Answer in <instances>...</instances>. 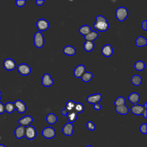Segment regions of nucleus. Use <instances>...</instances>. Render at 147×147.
Listing matches in <instances>:
<instances>
[{
	"mask_svg": "<svg viewBox=\"0 0 147 147\" xmlns=\"http://www.w3.org/2000/svg\"><path fill=\"white\" fill-rule=\"evenodd\" d=\"M93 26L98 31L105 32L109 29V24L104 16L99 15L96 16Z\"/></svg>",
	"mask_w": 147,
	"mask_h": 147,
	"instance_id": "nucleus-1",
	"label": "nucleus"
},
{
	"mask_svg": "<svg viewBox=\"0 0 147 147\" xmlns=\"http://www.w3.org/2000/svg\"><path fill=\"white\" fill-rule=\"evenodd\" d=\"M128 10L125 7H119L115 11V17L119 21H123L128 16Z\"/></svg>",
	"mask_w": 147,
	"mask_h": 147,
	"instance_id": "nucleus-2",
	"label": "nucleus"
},
{
	"mask_svg": "<svg viewBox=\"0 0 147 147\" xmlns=\"http://www.w3.org/2000/svg\"><path fill=\"white\" fill-rule=\"evenodd\" d=\"M33 42L34 46L37 48H41L44 44V37L41 32H37L34 35Z\"/></svg>",
	"mask_w": 147,
	"mask_h": 147,
	"instance_id": "nucleus-3",
	"label": "nucleus"
},
{
	"mask_svg": "<svg viewBox=\"0 0 147 147\" xmlns=\"http://www.w3.org/2000/svg\"><path fill=\"white\" fill-rule=\"evenodd\" d=\"M36 135H37V131L34 126L29 125L25 127L24 137H25L27 139L32 140L36 138Z\"/></svg>",
	"mask_w": 147,
	"mask_h": 147,
	"instance_id": "nucleus-4",
	"label": "nucleus"
},
{
	"mask_svg": "<svg viewBox=\"0 0 147 147\" xmlns=\"http://www.w3.org/2000/svg\"><path fill=\"white\" fill-rule=\"evenodd\" d=\"M56 130L52 127H46L42 131V136L47 139H51L55 137Z\"/></svg>",
	"mask_w": 147,
	"mask_h": 147,
	"instance_id": "nucleus-5",
	"label": "nucleus"
},
{
	"mask_svg": "<svg viewBox=\"0 0 147 147\" xmlns=\"http://www.w3.org/2000/svg\"><path fill=\"white\" fill-rule=\"evenodd\" d=\"M17 70L21 75L24 76H27L31 72V68L30 66L25 63H22L18 65L17 67Z\"/></svg>",
	"mask_w": 147,
	"mask_h": 147,
	"instance_id": "nucleus-6",
	"label": "nucleus"
},
{
	"mask_svg": "<svg viewBox=\"0 0 147 147\" xmlns=\"http://www.w3.org/2000/svg\"><path fill=\"white\" fill-rule=\"evenodd\" d=\"M36 26L39 30V32H42L47 30L49 26V22L44 18L39 19L36 22Z\"/></svg>",
	"mask_w": 147,
	"mask_h": 147,
	"instance_id": "nucleus-7",
	"label": "nucleus"
},
{
	"mask_svg": "<svg viewBox=\"0 0 147 147\" xmlns=\"http://www.w3.org/2000/svg\"><path fill=\"white\" fill-rule=\"evenodd\" d=\"M102 95L99 93L94 94L87 96L86 100L88 103L90 104H96L99 103V102L102 100Z\"/></svg>",
	"mask_w": 147,
	"mask_h": 147,
	"instance_id": "nucleus-8",
	"label": "nucleus"
},
{
	"mask_svg": "<svg viewBox=\"0 0 147 147\" xmlns=\"http://www.w3.org/2000/svg\"><path fill=\"white\" fill-rule=\"evenodd\" d=\"M3 66L6 70L12 71L16 68V63L13 59L7 58L4 60L3 63Z\"/></svg>",
	"mask_w": 147,
	"mask_h": 147,
	"instance_id": "nucleus-9",
	"label": "nucleus"
},
{
	"mask_svg": "<svg viewBox=\"0 0 147 147\" xmlns=\"http://www.w3.org/2000/svg\"><path fill=\"white\" fill-rule=\"evenodd\" d=\"M74 126L72 123L68 122L65 123L62 129L63 133L67 136H71L73 134Z\"/></svg>",
	"mask_w": 147,
	"mask_h": 147,
	"instance_id": "nucleus-10",
	"label": "nucleus"
},
{
	"mask_svg": "<svg viewBox=\"0 0 147 147\" xmlns=\"http://www.w3.org/2000/svg\"><path fill=\"white\" fill-rule=\"evenodd\" d=\"M14 104L15 106V108L16 109L17 111L19 113L22 114V113H24L26 111V106L23 101L18 99L15 101Z\"/></svg>",
	"mask_w": 147,
	"mask_h": 147,
	"instance_id": "nucleus-11",
	"label": "nucleus"
},
{
	"mask_svg": "<svg viewBox=\"0 0 147 147\" xmlns=\"http://www.w3.org/2000/svg\"><path fill=\"white\" fill-rule=\"evenodd\" d=\"M42 84L45 87H50L53 84V80L49 74H45L41 79Z\"/></svg>",
	"mask_w": 147,
	"mask_h": 147,
	"instance_id": "nucleus-12",
	"label": "nucleus"
},
{
	"mask_svg": "<svg viewBox=\"0 0 147 147\" xmlns=\"http://www.w3.org/2000/svg\"><path fill=\"white\" fill-rule=\"evenodd\" d=\"M101 53L105 57H110L113 53V47L110 44H106L102 48Z\"/></svg>",
	"mask_w": 147,
	"mask_h": 147,
	"instance_id": "nucleus-13",
	"label": "nucleus"
},
{
	"mask_svg": "<svg viewBox=\"0 0 147 147\" xmlns=\"http://www.w3.org/2000/svg\"><path fill=\"white\" fill-rule=\"evenodd\" d=\"M145 107L144 106H142L140 105H134L130 109L131 112L136 115H142L144 110Z\"/></svg>",
	"mask_w": 147,
	"mask_h": 147,
	"instance_id": "nucleus-14",
	"label": "nucleus"
},
{
	"mask_svg": "<svg viewBox=\"0 0 147 147\" xmlns=\"http://www.w3.org/2000/svg\"><path fill=\"white\" fill-rule=\"evenodd\" d=\"M86 72V67L84 65L80 64L76 67L74 71V75L75 77L79 78H81L82 75Z\"/></svg>",
	"mask_w": 147,
	"mask_h": 147,
	"instance_id": "nucleus-15",
	"label": "nucleus"
},
{
	"mask_svg": "<svg viewBox=\"0 0 147 147\" xmlns=\"http://www.w3.org/2000/svg\"><path fill=\"white\" fill-rule=\"evenodd\" d=\"M33 122V118L30 115H26L22 118H21L18 122L20 124V125L23 126H28L30 125V124Z\"/></svg>",
	"mask_w": 147,
	"mask_h": 147,
	"instance_id": "nucleus-16",
	"label": "nucleus"
},
{
	"mask_svg": "<svg viewBox=\"0 0 147 147\" xmlns=\"http://www.w3.org/2000/svg\"><path fill=\"white\" fill-rule=\"evenodd\" d=\"M25 127L20 125L19 126L17 127L14 130V134L17 138L20 139L23 138L25 136Z\"/></svg>",
	"mask_w": 147,
	"mask_h": 147,
	"instance_id": "nucleus-17",
	"label": "nucleus"
},
{
	"mask_svg": "<svg viewBox=\"0 0 147 147\" xmlns=\"http://www.w3.org/2000/svg\"><path fill=\"white\" fill-rule=\"evenodd\" d=\"M128 99L130 103L133 105H136L140 99V96L137 92H132L129 95Z\"/></svg>",
	"mask_w": 147,
	"mask_h": 147,
	"instance_id": "nucleus-18",
	"label": "nucleus"
},
{
	"mask_svg": "<svg viewBox=\"0 0 147 147\" xmlns=\"http://www.w3.org/2000/svg\"><path fill=\"white\" fill-rule=\"evenodd\" d=\"M63 52L67 56H73L76 53V49L71 45H67L63 48Z\"/></svg>",
	"mask_w": 147,
	"mask_h": 147,
	"instance_id": "nucleus-19",
	"label": "nucleus"
},
{
	"mask_svg": "<svg viewBox=\"0 0 147 147\" xmlns=\"http://www.w3.org/2000/svg\"><path fill=\"white\" fill-rule=\"evenodd\" d=\"M99 36V34L96 31L91 30L88 34L84 36V38L86 41H93L95 39H96Z\"/></svg>",
	"mask_w": 147,
	"mask_h": 147,
	"instance_id": "nucleus-20",
	"label": "nucleus"
},
{
	"mask_svg": "<svg viewBox=\"0 0 147 147\" xmlns=\"http://www.w3.org/2000/svg\"><path fill=\"white\" fill-rule=\"evenodd\" d=\"M115 109L118 113L122 115H126L129 112L128 107L126 106V105L115 106Z\"/></svg>",
	"mask_w": 147,
	"mask_h": 147,
	"instance_id": "nucleus-21",
	"label": "nucleus"
},
{
	"mask_svg": "<svg viewBox=\"0 0 147 147\" xmlns=\"http://www.w3.org/2000/svg\"><path fill=\"white\" fill-rule=\"evenodd\" d=\"M66 115L67 119L69 123H73L75 122L78 118V113L75 110L68 112Z\"/></svg>",
	"mask_w": 147,
	"mask_h": 147,
	"instance_id": "nucleus-22",
	"label": "nucleus"
},
{
	"mask_svg": "<svg viewBox=\"0 0 147 147\" xmlns=\"http://www.w3.org/2000/svg\"><path fill=\"white\" fill-rule=\"evenodd\" d=\"M46 120L48 123L50 125H53L55 124L57 121V116L53 114V113H49L47 117H46Z\"/></svg>",
	"mask_w": 147,
	"mask_h": 147,
	"instance_id": "nucleus-23",
	"label": "nucleus"
},
{
	"mask_svg": "<svg viewBox=\"0 0 147 147\" xmlns=\"http://www.w3.org/2000/svg\"><path fill=\"white\" fill-rule=\"evenodd\" d=\"M95 47L94 42L93 41H86L84 45L83 48L86 52H91L92 51Z\"/></svg>",
	"mask_w": 147,
	"mask_h": 147,
	"instance_id": "nucleus-24",
	"label": "nucleus"
},
{
	"mask_svg": "<svg viewBox=\"0 0 147 147\" xmlns=\"http://www.w3.org/2000/svg\"><path fill=\"white\" fill-rule=\"evenodd\" d=\"M136 44L138 47H144L147 44V40L142 36H139L136 40Z\"/></svg>",
	"mask_w": 147,
	"mask_h": 147,
	"instance_id": "nucleus-25",
	"label": "nucleus"
},
{
	"mask_svg": "<svg viewBox=\"0 0 147 147\" xmlns=\"http://www.w3.org/2000/svg\"><path fill=\"white\" fill-rule=\"evenodd\" d=\"M75 103L76 102H74L72 100H69L67 102L65 108H64V110L67 111V113L68 112L75 110L74 108H75Z\"/></svg>",
	"mask_w": 147,
	"mask_h": 147,
	"instance_id": "nucleus-26",
	"label": "nucleus"
},
{
	"mask_svg": "<svg viewBox=\"0 0 147 147\" xmlns=\"http://www.w3.org/2000/svg\"><path fill=\"white\" fill-rule=\"evenodd\" d=\"M91 31V28L89 25H84L83 26H82L79 29V32L84 36L87 35V34H88Z\"/></svg>",
	"mask_w": 147,
	"mask_h": 147,
	"instance_id": "nucleus-27",
	"label": "nucleus"
},
{
	"mask_svg": "<svg viewBox=\"0 0 147 147\" xmlns=\"http://www.w3.org/2000/svg\"><path fill=\"white\" fill-rule=\"evenodd\" d=\"M131 82L136 86H140L142 82V78L138 75H134L131 78Z\"/></svg>",
	"mask_w": 147,
	"mask_h": 147,
	"instance_id": "nucleus-28",
	"label": "nucleus"
},
{
	"mask_svg": "<svg viewBox=\"0 0 147 147\" xmlns=\"http://www.w3.org/2000/svg\"><path fill=\"white\" fill-rule=\"evenodd\" d=\"M92 77H93V75L91 72L86 71L81 76V79L83 80V82L87 83L90 82L92 79Z\"/></svg>",
	"mask_w": 147,
	"mask_h": 147,
	"instance_id": "nucleus-29",
	"label": "nucleus"
},
{
	"mask_svg": "<svg viewBox=\"0 0 147 147\" xmlns=\"http://www.w3.org/2000/svg\"><path fill=\"white\" fill-rule=\"evenodd\" d=\"M15 109L16 108L14 103L7 102L5 105V110L7 113H12Z\"/></svg>",
	"mask_w": 147,
	"mask_h": 147,
	"instance_id": "nucleus-30",
	"label": "nucleus"
},
{
	"mask_svg": "<svg viewBox=\"0 0 147 147\" xmlns=\"http://www.w3.org/2000/svg\"><path fill=\"white\" fill-rule=\"evenodd\" d=\"M145 67V64L144 61L141 60L137 61L134 64V68L137 71H141L144 69Z\"/></svg>",
	"mask_w": 147,
	"mask_h": 147,
	"instance_id": "nucleus-31",
	"label": "nucleus"
},
{
	"mask_svg": "<svg viewBox=\"0 0 147 147\" xmlns=\"http://www.w3.org/2000/svg\"><path fill=\"white\" fill-rule=\"evenodd\" d=\"M114 105L115 106L125 105H126V99L123 96H119L115 99L114 102Z\"/></svg>",
	"mask_w": 147,
	"mask_h": 147,
	"instance_id": "nucleus-32",
	"label": "nucleus"
},
{
	"mask_svg": "<svg viewBox=\"0 0 147 147\" xmlns=\"http://www.w3.org/2000/svg\"><path fill=\"white\" fill-rule=\"evenodd\" d=\"M84 105L82 103H80V102L75 103L74 110L78 114L82 113L84 111Z\"/></svg>",
	"mask_w": 147,
	"mask_h": 147,
	"instance_id": "nucleus-33",
	"label": "nucleus"
},
{
	"mask_svg": "<svg viewBox=\"0 0 147 147\" xmlns=\"http://www.w3.org/2000/svg\"><path fill=\"white\" fill-rule=\"evenodd\" d=\"M86 127H87V129L90 130V131H93L96 128V126H95V124L92 121L87 122V123L86 124Z\"/></svg>",
	"mask_w": 147,
	"mask_h": 147,
	"instance_id": "nucleus-34",
	"label": "nucleus"
},
{
	"mask_svg": "<svg viewBox=\"0 0 147 147\" xmlns=\"http://www.w3.org/2000/svg\"><path fill=\"white\" fill-rule=\"evenodd\" d=\"M140 130L142 134H147V124L146 123L142 124L140 127Z\"/></svg>",
	"mask_w": 147,
	"mask_h": 147,
	"instance_id": "nucleus-35",
	"label": "nucleus"
},
{
	"mask_svg": "<svg viewBox=\"0 0 147 147\" xmlns=\"http://www.w3.org/2000/svg\"><path fill=\"white\" fill-rule=\"evenodd\" d=\"M26 1L25 0H17L16 1V3L18 7H23L26 4Z\"/></svg>",
	"mask_w": 147,
	"mask_h": 147,
	"instance_id": "nucleus-36",
	"label": "nucleus"
},
{
	"mask_svg": "<svg viewBox=\"0 0 147 147\" xmlns=\"http://www.w3.org/2000/svg\"><path fill=\"white\" fill-rule=\"evenodd\" d=\"M147 105V103L146 102H145V103H144V107H145V109H144V111H143V113H142V115H143V117L145 118H147V113H146V110H147V109H146V106Z\"/></svg>",
	"mask_w": 147,
	"mask_h": 147,
	"instance_id": "nucleus-37",
	"label": "nucleus"
},
{
	"mask_svg": "<svg viewBox=\"0 0 147 147\" xmlns=\"http://www.w3.org/2000/svg\"><path fill=\"white\" fill-rule=\"evenodd\" d=\"M141 27L144 30H147V21L146 20H144V21L142 22Z\"/></svg>",
	"mask_w": 147,
	"mask_h": 147,
	"instance_id": "nucleus-38",
	"label": "nucleus"
},
{
	"mask_svg": "<svg viewBox=\"0 0 147 147\" xmlns=\"http://www.w3.org/2000/svg\"><path fill=\"white\" fill-rule=\"evenodd\" d=\"M5 111V105L0 102V114H3Z\"/></svg>",
	"mask_w": 147,
	"mask_h": 147,
	"instance_id": "nucleus-39",
	"label": "nucleus"
},
{
	"mask_svg": "<svg viewBox=\"0 0 147 147\" xmlns=\"http://www.w3.org/2000/svg\"><path fill=\"white\" fill-rule=\"evenodd\" d=\"M94 109L95 110H100V109H101V106H100V105L99 103L94 104Z\"/></svg>",
	"mask_w": 147,
	"mask_h": 147,
	"instance_id": "nucleus-40",
	"label": "nucleus"
},
{
	"mask_svg": "<svg viewBox=\"0 0 147 147\" xmlns=\"http://www.w3.org/2000/svg\"><path fill=\"white\" fill-rule=\"evenodd\" d=\"M44 2H45V1H44V0H41V1L36 0V4H37L38 6H42V5L44 4Z\"/></svg>",
	"mask_w": 147,
	"mask_h": 147,
	"instance_id": "nucleus-41",
	"label": "nucleus"
},
{
	"mask_svg": "<svg viewBox=\"0 0 147 147\" xmlns=\"http://www.w3.org/2000/svg\"><path fill=\"white\" fill-rule=\"evenodd\" d=\"M0 147H5V146L3 144H0Z\"/></svg>",
	"mask_w": 147,
	"mask_h": 147,
	"instance_id": "nucleus-42",
	"label": "nucleus"
},
{
	"mask_svg": "<svg viewBox=\"0 0 147 147\" xmlns=\"http://www.w3.org/2000/svg\"><path fill=\"white\" fill-rule=\"evenodd\" d=\"M1 97H2V93H1V92L0 91V100H1Z\"/></svg>",
	"mask_w": 147,
	"mask_h": 147,
	"instance_id": "nucleus-43",
	"label": "nucleus"
},
{
	"mask_svg": "<svg viewBox=\"0 0 147 147\" xmlns=\"http://www.w3.org/2000/svg\"><path fill=\"white\" fill-rule=\"evenodd\" d=\"M86 147H93V146H92L91 145H87Z\"/></svg>",
	"mask_w": 147,
	"mask_h": 147,
	"instance_id": "nucleus-44",
	"label": "nucleus"
}]
</instances>
